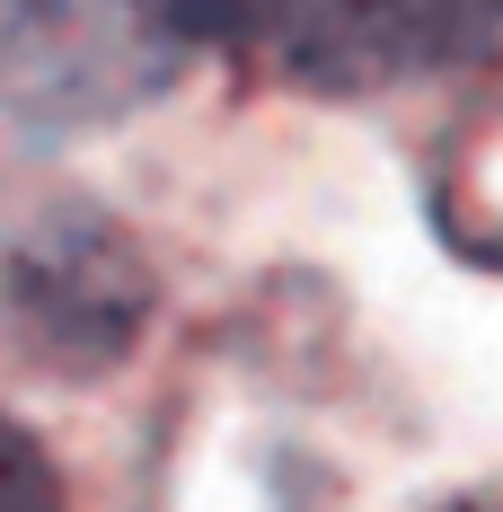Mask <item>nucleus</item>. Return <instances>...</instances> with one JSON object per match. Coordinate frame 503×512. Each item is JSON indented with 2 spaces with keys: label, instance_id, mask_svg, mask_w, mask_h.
Wrapping results in <instances>:
<instances>
[{
  "label": "nucleus",
  "instance_id": "f257e3e1",
  "mask_svg": "<svg viewBox=\"0 0 503 512\" xmlns=\"http://www.w3.org/2000/svg\"><path fill=\"white\" fill-rule=\"evenodd\" d=\"M309 0H0V142H71L177 89L195 53H256Z\"/></svg>",
  "mask_w": 503,
  "mask_h": 512
},
{
  "label": "nucleus",
  "instance_id": "f03ea898",
  "mask_svg": "<svg viewBox=\"0 0 503 512\" xmlns=\"http://www.w3.org/2000/svg\"><path fill=\"white\" fill-rule=\"evenodd\" d=\"M151 265L142 248L89 204L36 212L9 256H0V318L27 336V354H45L53 371H106L133 354V336L151 327Z\"/></svg>",
  "mask_w": 503,
  "mask_h": 512
},
{
  "label": "nucleus",
  "instance_id": "7ed1b4c3",
  "mask_svg": "<svg viewBox=\"0 0 503 512\" xmlns=\"http://www.w3.org/2000/svg\"><path fill=\"white\" fill-rule=\"evenodd\" d=\"M503 53V0H309L283 36V80L318 98H380L433 71H468Z\"/></svg>",
  "mask_w": 503,
  "mask_h": 512
},
{
  "label": "nucleus",
  "instance_id": "20e7f679",
  "mask_svg": "<svg viewBox=\"0 0 503 512\" xmlns=\"http://www.w3.org/2000/svg\"><path fill=\"white\" fill-rule=\"evenodd\" d=\"M0 512H62V468L9 407H0Z\"/></svg>",
  "mask_w": 503,
  "mask_h": 512
}]
</instances>
